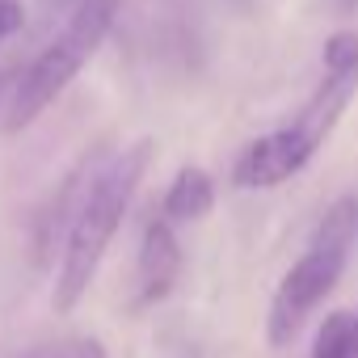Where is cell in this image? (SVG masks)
Instances as JSON below:
<instances>
[{
    "label": "cell",
    "mask_w": 358,
    "mask_h": 358,
    "mask_svg": "<svg viewBox=\"0 0 358 358\" xmlns=\"http://www.w3.org/2000/svg\"><path fill=\"white\" fill-rule=\"evenodd\" d=\"M152 152H156L152 139L131 143L127 152H118L93 177V186L80 194V207H76L68 241H64V262H59V274H55V291H51L55 312H72L85 299L89 282L97 278V270H101V262H106L127 211H131V199H135L143 173L152 164Z\"/></svg>",
    "instance_id": "obj_1"
},
{
    "label": "cell",
    "mask_w": 358,
    "mask_h": 358,
    "mask_svg": "<svg viewBox=\"0 0 358 358\" xmlns=\"http://www.w3.org/2000/svg\"><path fill=\"white\" fill-rule=\"evenodd\" d=\"M354 241H358V199L345 194L324 211L308 249L291 262V270L274 287L270 316H266V341L274 350L291 345L299 337V329L308 324V316L333 295V287L341 282L345 262L354 253Z\"/></svg>",
    "instance_id": "obj_2"
},
{
    "label": "cell",
    "mask_w": 358,
    "mask_h": 358,
    "mask_svg": "<svg viewBox=\"0 0 358 358\" xmlns=\"http://www.w3.org/2000/svg\"><path fill=\"white\" fill-rule=\"evenodd\" d=\"M114 13H118V0H80L76 13L68 17V26L38 51V59L22 72L17 89H13V101H9V114H5V131L17 135L26 131L76 76L80 68L97 55V47L106 43L110 26H114Z\"/></svg>",
    "instance_id": "obj_3"
},
{
    "label": "cell",
    "mask_w": 358,
    "mask_h": 358,
    "mask_svg": "<svg viewBox=\"0 0 358 358\" xmlns=\"http://www.w3.org/2000/svg\"><path fill=\"white\" fill-rule=\"evenodd\" d=\"M316 152L295 135V127H278L262 139H253L236 164H232V182L241 190H274L282 182H291V177L312 160Z\"/></svg>",
    "instance_id": "obj_4"
},
{
    "label": "cell",
    "mask_w": 358,
    "mask_h": 358,
    "mask_svg": "<svg viewBox=\"0 0 358 358\" xmlns=\"http://www.w3.org/2000/svg\"><path fill=\"white\" fill-rule=\"evenodd\" d=\"M177 278H182V245H177L169 220H152L143 228V241H139V257H135V295L131 303L135 308H152L160 303Z\"/></svg>",
    "instance_id": "obj_5"
},
{
    "label": "cell",
    "mask_w": 358,
    "mask_h": 358,
    "mask_svg": "<svg viewBox=\"0 0 358 358\" xmlns=\"http://www.w3.org/2000/svg\"><path fill=\"white\" fill-rule=\"evenodd\" d=\"M354 93H358V59H354V64H333V68H324L316 93L308 97V106H303V110L295 114V122H291L295 135H299L312 152H320L324 139L333 135L337 118L345 114V106H350Z\"/></svg>",
    "instance_id": "obj_6"
},
{
    "label": "cell",
    "mask_w": 358,
    "mask_h": 358,
    "mask_svg": "<svg viewBox=\"0 0 358 358\" xmlns=\"http://www.w3.org/2000/svg\"><path fill=\"white\" fill-rule=\"evenodd\" d=\"M211 207H215V182H211V173L199 169V164L177 169V177L164 190V220L194 224V220L211 215Z\"/></svg>",
    "instance_id": "obj_7"
},
{
    "label": "cell",
    "mask_w": 358,
    "mask_h": 358,
    "mask_svg": "<svg viewBox=\"0 0 358 358\" xmlns=\"http://www.w3.org/2000/svg\"><path fill=\"white\" fill-rule=\"evenodd\" d=\"M312 358H354V316L350 312H329L320 320Z\"/></svg>",
    "instance_id": "obj_8"
},
{
    "label": "cell",
    "mask_w": 358,
    "mask_h": 358,
    "mask_svg": "<svg viewBox=\"0 0 358 358\" xmlns=\"http://www.w3.org/2000/svg\"><path fill=\"white\" fill-rule=\"evenodd\" d=\"M22 358H106V345L97 337H55V341H38L30 345Z\"/></svg>",
    "instance_id": "obj_9"
},
{
    "label": "cell",
    "mask_w": 358,
    "mask_h": 358,
    "mask_svg": "<svg viewBox=\"0 0 358 358\" xmlns=\"http://www.w3.org/2000/svg\"><path fill=\"white\" fill-rule=\"evenodd\" d=\"M22 17H26V9L17 5V0H0V47L22 30Z\"/></svg>",
    "instance_id": "obj_10"
},
{
    "label": "cell",
    "mask_w": 358,
    "mask_h": 358,
    "mask_svg": "<svg viewBox=\"0 0 358 358\" xmlns=\"http://www.w3.org/2000/svg\"><path fill=\"white\" fill-rule=\"evenodd\" d=\"M354 358H358V316H354Z\"/></svg>",
    "instance_id": "obj_11"
}]
</instances>
